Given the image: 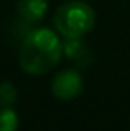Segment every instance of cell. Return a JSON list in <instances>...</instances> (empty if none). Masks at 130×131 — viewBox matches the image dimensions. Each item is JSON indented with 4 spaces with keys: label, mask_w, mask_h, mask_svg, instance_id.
I'll return each mask as SVG.
<instances>
[{
    "label": "cell",
    "mask_w": 130,
    "mask_h": 131,
    "mask_svg": "<svg viewBox=\"0 0 130 131\" xmlns=\"http://www.w3.org/2000/svg\"><path fill=\"white\" fill-rule=\"evenodd\" d=\"M63 55V43L53 30L37 28L22 42L18 63L29 75H45L59 65Z\"/></svg>",
    "instance_id": "cell-1"
},
{
    "label": "cell",
    "mask_w": 130,
    "mask_h": 131,
    "mask_svg": "<svg viewBox=\"0 0 130 131\" xmlns=\"http://www.w3.org/2000/svg\"><path fill=\"white\" fill-rule=\"evenodd\" d=\"M53 25L63 38H82L95 25L94 8L82 0L65 2L53 15Z\"/></svg>",
    "instance_id": "cell-2"
},
{
    "label": "cell",
    "mask_w": 130,
    "mask_h": 131,
    "mask_svg": "<svg viewBox=\"0 0 130 131\" xmlns=\"http://www.w3.org/2000/svg\"><path fill=\"white\" fill-rule=\"evenodd\" d=\"M83 90V80L77 70H62L52 81V93L59 100H72Z\"/></svg>",
    "instance_id": "cell-3"
},
{
    "label": "cell",
    "mask_w": 130,
    "mask_h": 131,
    "mask_svg": "<svg viewBox=\"0 0 130 131\" xmlns=\"http://www.w3.org/2000/svg\"><path fill=\"white\" fill-rule=\"evenodd\" d=\"M49 8L47 0H17V12L25 23H39Z\"/></svg>",
    "instance_id": "cell-4"
},
{
    "label": "cell",
    "mask_w": 130,
    "mask_h": 131,
    "mask_svg": "<svg viewBox=\"0 0 130 131\" xmlns=\"http://www.w3.org/2000/svg\"><path fill=\"white\" fill-rule=\"evenodd\" d=\"M63 55L70 60L77 61L80 67H87L90 63V51L80 42V38H65L63 43Z\"/></svg>",
    "instance_id": "cell-5"
},
{
    "label": "cell",
    "mask_w": 130,
    "mask_h": 131,
    "mask_svg": "<svg viewBox=\"0 0 130 131\" xmlns=\"http://www.w3.org/2000/svg\"><path fill=\"white\" fill-rule=\"evenodd\" d=\"M17 88L10 81L0 83V108H12V105L17 101Z\"/></svg>",
    "instance_id": "cell-6"
},
{
    "label": "cell",
    "mask_w": 130,
    "mask_h": 131,
    "mask_svg": "<svg viewBox=\"0 0 130 131\" xmlns=\"http://www.w3.org/2000/svg\"><path fill=\"white\" fill-rule=\"evenodd\" d=\"M18 128V116L12 108H0V131H13Z\"/></svg>",
    "instance_id": "cell-7"
}]
</instances>
